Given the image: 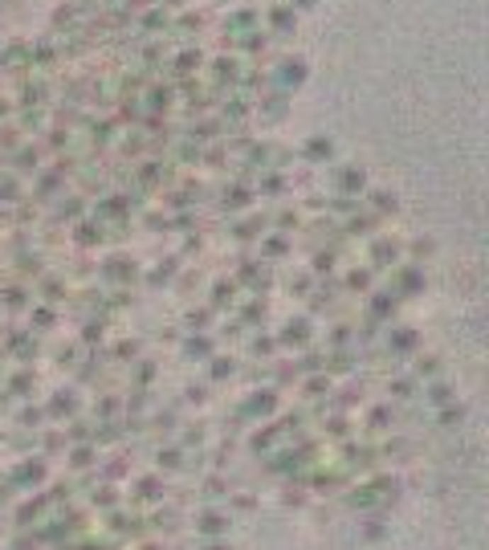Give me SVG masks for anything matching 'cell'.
<instances>
[{
  "label": "cell",
  "instance_id": "cell-11",
  "mask_svg": "<svg viewBox=\"0 0 489 550\" xmlns=\"http://www.w3.org/2000/svg\"><path fill=\"white\" fill-rule=\"evenodd\" d=\"M244 49H249V53L265 49V33H249V37H244Z\"/></svg>",
  "mask_w": 489,
  "mask_h": 550
},
{
  "label": "cell",
  "instance_id": "cell-6",
  "mask_svg": "<svg viewBox=\"0 0 489 550\" xmlns=\"http://www.w3.org/2000/svg\"><path fill=\"white\" fill-rule=\"evenodd\" d=\"M253 21H257V13H253V9H237V13H232V21H228V25H232V29H249V25H253Z\"/></svg>",
  "mask_w": 489,
  "mask_h": 550
},
{
  "label": "cell",
  "instance_id": "cell-2",
  "mask_svg": "<svg viewBox=\"0 0 489 550\" xmlns=\"http://www.w3.org/2000/svg\"><path fill=\"white\" fill-rule=\"evenodd\" d=\"M269 25L277 33H293L298 29V13H293L290 4H277V9H269Z\"/></svg>",
  "mask_w": 489,
  "mask_h": 550
},
{
  "label": "cell",
  "instance_id": "cell-17",
  "mask_svg": "<svg viewBox=\"0 0 489 550\" xmlns=\"http://www.w3.org/2000/svg\"><path fill=\"white\" fill-rule=\"evenodd\" d=\"M225 4H232V0H225Z\"/></svg>",
  "mask_w": 489,
  "mask_h": 550
},
{
  "label": "cell",
  "instance_id": "cell-3",
  "mask_svg": "<svg viewBox=\"0 0 489 550\" xmlns=\"http://www.w3.org/2000/svg\"><path fill=\"white\" fill-rule=\"evenodd\" d=\"M330 151H335V147H330V139H322V135H318V139H310V143H306V159H330Z\"/></svg>",
  "mask_w": 489,
  "mask_h": 550
},
{
  "label": "cell",
  "instance_id": "cell-12",
  "mask_svg": "<svg viewBox=\"0 0 489 550\" xmlns=\"http://www.w3.org/2000/svg\"><path fill=\"white\" fill-rule=\"evenodd\" d=\"M33 57H37V65H49V62H53V49H49L45 41H41V45L33 49Z\"/></svg>",
  "mask_w": 489,
  "mask_h": 550
},
{
  "label": "cell",
  "instance_id": "cell-15",
  "mask_svg": "<svg viewBox=\"0 0 489 550\" xmlns=\"http://www.w3.org/2000/svg\"><path fill=\"white\" fill-rule=\"evenodd\" d=\"M151 4H155V0H127V9H135V13H139V9H151Z\"/></svg>",
  "mask_w": 489,
  "mask_h": 550
},
{
  "label": "cell",
  "instance_id": "cell-10",
  "mask_svg": "<svg viewBox=\"0 0 489 550\" xmlns=\"http://www.w3.org/2000/svg\"><path fill=\"white\" fill-rule=\"evenodd\" d=\"M167 102H172V90H167V86H155V90H151V106H167Z\"/></svg>",
  "mask_w": 489,
  "mask_h": 550
},
{
  "label": "cell",
  "instance_id": "cell-1",
  "mask_svg": "<svg viewBox=\"0 0 489 550\" xmlns=\"http://www.w3.org/2000/svg\"><path fill=\"white\" fill-rule=\"evenodd\" d=\"M306 57H281V69H277V78L286 82V86H302L306 82Z\"/></svg>",
  "mask_w": 489,
  "mask_h": 550
},
{
  "label": "cell",
  "instance_id": "cell-5",
  "mask_svg": "<svg viewBox=\"0 0 489 550\" xmlns=\"http://www.w3.org/2000/svg\"><path fill=\"white\" fill-rule=\"evenodd\" d=\"M143 29H167V13L163 9H151V13H143Z\"/></svg>",
  "mask_w": 489,
  "mask_h": 550
},
{
  "label": "cell",
  "instance_id": "cell-13",
  "mask_svg": "<svg viewBox=\"0 0 489 550\" xmlns=\"http://www.w3.org/2000/svg\"><path fill=\"white\" fill-rule=\"evenodd\" d=\"M200 21H204V16H200V13H188V16H184V21H179V25H184V29H200Z\"/></svg>",
  "mask_w": 489,
  "mask_h": 550
},
{
  "label": "cell",
  "instance_id": "cell-7",
  "mask_svg": "<svg viewBox=\"0 0 489 550\" xmlns=\"http://www.w3.org/2000/svg\"><path fill=\"white\" fill-rule=\"evenodd\" d=\"M196 65H200V53H179V62H176V69H179V74H192Z\"/></svg>",
  "mask_w": 489,
  "mask_h": 550
},
{
  "label": "cell",
  "instance_id": "cell-8",
  "mask_svg": "<svg viewBox=\"0 0 489 550\" xmlns=\"http://www.w3.org/2000/svg\"><path fill=\"white\" fill-rule=\"evenodd\" d=\"M400 286H404V290H408V293H416V290H420V286H424V277H420V274H416V269H408V274H404V277H400Z\"/></svg>",
  "mask_w": 489,
  "mask_h": 550
},
{
  "label": "cell",
  "instance_id": "cell-14",
  "mask_svg": "<svg viewBox=\"0 0 489 550\" xmlns=\"http://www.w3.org/2000/svg\"><path fill=\"white\" fill-rule=\"evenodd\" d=\"M314 4H318V0H290L293 13H306V9H314Z\"/></svg>",
  "mask_w": 489,
  "mask_h": 550
},
{
  "label": "cell",
  "instance_id": "cell-9",
  "mask_svg": "<svg viewBox=\"0 0 489 550\" xmlns=\"http://www.w3.org/2000/svg\"><path fill=\"white\" fill-rule=\"evenodd\" d=\"M212 69H216V78H232V74H237V62H228V57H216V65H212Z\"/></svg>",
  "mask_w": 489,
  "mask_h": 550
},
{
  "label": "cell",
  "instance_id": "cell-4",
  "mask_svg": "<svg viewBox=\"0 0 489 550\" xmlns=\"http://www.w3.org/2000/svg\"><path fill=\"white\" fill-rule=\"evenodd\" d=\"M339 188H347V192H359V188H363V172H359V167H347V172L339 176Z\"/></svg>",
  "mask_w": 489,
  "mask_h": 550
},
{
  "label": "cell",
  "instance_id": "cell-16",
  "mask_svg": "<svg viewBox=\"0 0 489 550\" xmlns=\"http://www.w3.org/2000/svg\"><path fill=\"white\" fill-rule=\"evenodd\" d=\"M159 4H167V9H179V4H184V0H159Z\"/></svg>",
  "mask_w": 489,
  "mask_h": 550
}]
</instances>
